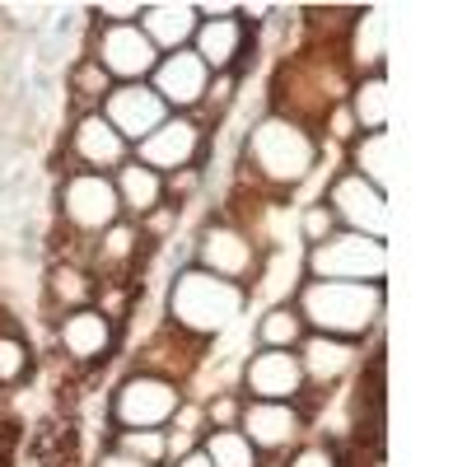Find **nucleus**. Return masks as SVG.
Here are the masks:
<instances>
[{
	"label": "nucleus",
	"instance_id": "1a4fd4ad",
	"mask_svg": "<svg viewBox=\"0 0 467 467\" xmlns=\"http://www.w3.org/2000/svg\"><path fill=\"white\" fill-rule=\"evenodd\" d=\"M80 52L103 66L112 85H140L160 66V52L150 47V37L136 24H89V37Z\"/></svg>",
	"mask_w": 467,
	"mask_h": 467
},
{
	"label": "nucleus",
	"instance_id": "c85d7f7f",
	"mask_svg": "<svg viewBox=\"0 0 467 467\" xmlns=\"http://www.w3.org/2000/svg\"><path fill=\"white\" fill-rule=\"evenodd\" d=\"M202 453L211 458V467H266V458L248 444L244 431H206Z\"/></svg>",
	"mask_w": 467,
	"mask_h": 467
},
{
	"label": "nucleus",
	"instance_id": "f257e3e1",
	"mask_svg": "<svg viewBox=\"0 0 467 467\" xmlns=\"http://www.w3.org/2000/svg\"><path fill=\"white\" fill-rule=\"evenodd\" d=\"M239 169H244V187H262L266 197H290V192L318 178L323 140H318V131L290 122V117L262 112L244 131Z\"/></svg>",
	"mask_w": 467,
	"mask_h": 467
},
{
	"label": "nucleus",
	"instance_id": "a211bd4d",
	"mask_svg": "<svg viewBox=\"0 0 467 467\" xmlns=\"http://www.w3.org/2000/svg\"><path fill=\"white\" fill-rule=\"evenodd\" d=\"M206 341H192L187 332H178L173 323H164L160 332H150L136 350V365L131 369H145V374H160V379H173V383H187L197 374V365L206 360Z\"/></svg>",
	"mask_w": 467,
	"mask_h": 467
},
{
	"label": "nucleus",
	"instance_id": "4c0bfd02",
	"mask_svg": "<svg viewBox=\"0 0 467 467\" xmlns=\"http://www.w3.org/2000/svg\"><path fill=\"white\" fill-rule=\"evenodd\" d=\"M94 467H145V462L131 458V453H122V449H112V444H103L99 458H94Z\"/></svg>",
	"mask_w": 467,
	"mask_h": 467
},
{
	"label": "nucleus",
	"instance_id": "6e6552de",
	"mask_svg": "<svg viewBox=\"0 0 467 467\" xmlns=\"http://www.w3.org/2000/svg\"><path fill=\"white\" fill-rule=\"evenodd\" d=\"M131 160L154 169L160 178L187 173V169H202L211 160V127L202 117H187V112H169V122L145 136L140 145H131Z\"/></svg>",
	"mask_w": 467,
	"mask_h": 467
},
{
	"label": "nucleus",
	"instance_id": "7ed1b4c3",
	"mask_svg": "<svg viewBox=\"0 0 467 467\" xmlns=\"http://www.w3.org/2000/svg\"><path fill=\"white\" fill-rule=\"evenodd\" d=\"M295 314L304 318L308 332L341 337V341H360L383 332L388 314V285H350V281H299L290 295Z\"/></svg>",
	"mask_w": 467,
	"mask_h": 467
},
{
	"label": "nucleus",
	"instance_id": "4be33fe9",
	"mask_svg": "<svg viewBox=\"0 0 467 467\" xmlns=\"http://www.w3.org/2000/svg\"><path fill=\"white\" fill-rule=\"evenodd\" d=\"M99 290V276L85 262H70V257H52L43 271V314H52V323L61 314H75V308H89Z\"/></svg>",
	"mask_w": 467,
	"mask_h": 467
},
{
	"label": "nucleus",
	"instance_id": "2eb2a0df",
	"mask_svg": "<svg viewBox=\"0 0 467 467\" xmlns=\"http://www.w3.org/2000/svg\"><path fill=\"white\" fill-rule=\"evenodd\" d=\"M308 398L327 393V388H341L350 374L365 365V346L360 341H341V337H323V332H304V341L295 346Z\"/></svg>",
	"mask_w": 467,
	"mask_h": 467
},
{
	"label": "nucleus",
	"instance_id": "9b49d317",
	"mask_svg": "<svg viewBox=\"0 0 467 467\" xmlns=\"http://www.w3.org/2000/svg\"><path fill=\"white\" fill-rule=\"evenodd\" d=\"M239 431L248 435V444L262 458H281V453H290L308 440V416H304L299 402H253V398H244Z\"/></svg>",
	"mask_w": 467,
	"mask_h": 467
},
{
	"label": "nucleus",
	"instance_id": "bb28decb",
	"mask_svg": "<svg viewBox=\"0 0 467 467\" xmlns=\"http://www.w3.org/2000/svg\"><path fill=\"white\" fill-rule=\"evenodd\" d=\"M304 318L295 314V304H266L262 308V318H257V346L262 350H295L304 341Z\"/></svg>",
	"mask_w": 467,
	"mask_h": 467
},
{
	"label": "nucleus",
	"instance_id": "79ce46f5",
	"mask_svg": "<svg viewBox=\"0 0 467 467\" xmlns=\"http://www.w3.org/2000/svg\"><path fill=\"white\" fill-rule=\"evenodd\" d=\"M33 467H43V462H33Z\"/></svg>",
	"mask_w": 467,
	"mask_h": 467
},
{
	"label": "nucleus",
	"instance_id": "6ab92c4d",
	"mask_svg": "<svg viewBox=\"0 0 467 467\" xmlns=\"http://www.w3.org/2000/svg\"><path fill=\"white\" fill-rule=\"evenodd\" d=\"M248 47H253V28L239 19V10L224 19H202L197 37H192V52L211 75H239Z\"/></svg>",
	"mask_w": 467,
	"mask_h": 467
},
{
	"label": "nucleus",
	"instance_id": "f704fd0d",
	"mask_svg": "<svg viewBox=\"0 0 467 467\" xmlns=\"http://www.w3.org/2000/svg\"><path fill=\"white\" fill-rule=\"evenodd\" d=\"M327 234H337V215H332L323 202H314V206H299V244H304V248L323 244Z\"/></svg>",
	"mask_w": 467,
	"mask_h": 467
},
{
	"label": "nucleus",
	"instance_id": "f8f14e48",
	"mask_svg": "<svg viewBox=\"0 0 467 467\" xmlns=\"http://www.w3.org/2000/svg\"><path fill=\"white\" fill-rule=\"evenodd\" d=\"M131 160V145L108 127L103 112H80L66 131V173H117Z\"/></svg>",
	"mask_w": 467,
	"mask_h": 467
},
{
	"label": "nucleus",
	"instance_id": "a19ab883",
	"mask_svg": "<svg viewBox=\"0 0 467 467\" xmlns=\"http://www.w3.org/2000/svg\"><path fill=\"white\" fill-rule=\"evenodd\" d=\"M0 467H10V462H5V458H0Z\"/></svg>",
	"mask_w": 467,
	"mask_h": 467
},
{
	"label": "nucleus",
	"instance_id": "412c9836",
	"mask_svg": "<svg viewBox=\"0 0 467 467\" xmlns=\"http://www.w3.org/2000/svg\"><path fill=\"white\" fill-rule=\"evenodd\" d=\"M140 253H145L140 224L136 220H117L112 229H103L99 239L89 244V271L99 281H136Z\"/></svg>",
	"mask_w": 467,
	"mask_h": 467
},
{
	"label": "nucleus",
	"instance_id": "cd10ccee",
	"mask_svg": "<svg viewBox=\"0 0 467 467\" xmlns=\"http://www.w3.org/2000/svg\"><path fill=\"white\" fill-rule=\"evenodd\" d=\"M108 89H112V80L103 75L99 61H89L85 52L70 61V70H66V99H75V108H80V112H99V103L108 99ZM80 112H75V117H80Z\"/></svg>",
	"mask_w": 467,
	"mask_h": 467
},
{
	"label": "nucleus",
	"instance_id": "c9c22d12",
	"mask_svg": "<svg viewBox=\"0 0 467 467\" xmlns=\"http://www.w3.org/2000/svg\"><path fill=\"white\" fill-rule=\"evenodd\" d=\"M140 5L145 0H99V5H89V24H136L140 19Z\"/></svg>",
	"mask_w": 467,
	"mask_h": 467
},
{
	"label": "nucleus",
	"instance_id": "473e14b6",
	"mask_svg": "<svg viewBox=\"0 0 467 467\" xmlns=\"http://www.w3.org/2000/svg\"><path fill=\"white\" fill-rule=\"evenodd\" d=\"M276 467H346V453L327 440H304L299 449H290Z\"/></svg>",
	"mask_w": 467,
	"mask_h": 467
},
{
	"label": "nucleus",
	"instance_id": "72a5a7b5",
	"mask_svg": "<svg viewBox=\"0 0 467 467\" xmlns=\"http://www.w3.org/2000/svg\"><path fill=\"white\" fill-rule=\"evenodd\" d=\"M234 89H239V75H211L206 99H202V108H197V117H202L206 127H211V122H220V117L234 108V99H239Z\"/></svg>",
	"mask_w": 467,
	"mask_h": 467
},
{
	"label": "nucleus",
	"instance_id": "c756f323",
	"mask_svg": "<svg viewBox=\"0 0 467 467\" xmlns=\"http://www.w3.org/2000/svg\"><path fill=\"white\" fill-rule=\"evenodd\" d=\"M33 365H37L33 341L19 327L0 332V393H5V388H24V379H33Z\"/></svg>",
	"mask_w": 467,
	"mask_h": 467
},
{
	"label": "nucleus",
	"instance_id": "0eeeda50",
	"mask_svg": "<svg viewBox=\"0 0 467 467\" xmlns=\"http://www.w3.org/2000/svg\"><path fill=\"white\" fill-rule=\"evenodd\" d=\"M192 266H202V271H211V276H220V281H234V285L253 290L257 276H262V266H266V253L253 244V234L244 224H234L229 215H220V220L202 224L197 248H192Z\"/></svg>",
	"mask_w": 467,
	"mask_h": 467
},
{
	"label": "nucleus",
	"instance_id": "a878e982",
	"mask_svg": "<svg viewBox=\"0 0 467 467\" xmlns=\"http://www.w3.org/2000/svg\"><path fill=\"white\" fill-rule=\"evenodd\" d=\"M356 178H365L374 192H383L388 197V187H393V140H388V131H374V136H356L346 145V164Z\"/></svg>",
	"mask_w": 467,
	"mask_h": 467
},
{
	"label": "nucleus",
	"instance_id": "423d86ee",
	"mask_svg": "<svg viewBox=\"0 0 467 467\" xmlns=\"http://www.w3.org/2000/svg\"><path fill=\"white\" fill-rule=\"evenodd\" d=\"M182 402H187L182 383L131 369L108 393V425L112 431H169Z\"/></svg>",
	"mask_w": 467,
	"mask_h": 467
},
{
	"label": "nucleus",
	"instance_id": "ddd939ff",
	"mask_svg": "<svg viewBox=\"0 0 467 467\" xmlns=\"http://www.w3.org/2000/svg\"><path fill=\"white\" fill-rule=\"evenodd\" d=\"M239 393L253 402H304L308 383L295 350H253L239 369Z\"/></svg>",
	"mask_w": 467,
	"mask_h": 467
},
{
	"label": "nucleus",
	"instance_id": "58836bf2",
	"mask_svg": "<svg viewBox=\"0 0 467 467\" xmlns=\"http://www.w3.org/2000/svg\"><path fill=\"white\" fill-rule=\"evenodd\" d=\"M169 467H211V458L202 453V449H192V453H182L178 462H169Z\"/></svg>",
	"mask_w": 467,
	"mask_h": 467
},
{
	"label": "nucleus",
	"instance_id": "4468645a",
	"mask_svg": "<svg viewBox=\"0 0 467 467\" xmlns=\"http://www.w3.org/2000/svg\"><path fill=\"white\" fill-rule=\"evenodd\" d=\"M57 350H61V360L75 365V369H99L112 360V350H117V323L103 318L99 308H75V314H61L57 318V332H52Z\"/></svg>",
	"mask_w": 467,
	"mask_h": 467
},
{
	"label": "nucleus",
	"instance_id": "20e7f679",
	"mask_svg": "<svg viewBox=\"0 0 467 467\" xmlns=\"http://www.w3.org/2000/svg\"><path fill=\"white\" fill-rule=\"evenodd\" d=\"M57 220H61V234L70 244H80V253L89 262V244L122 220L112 173H66L57 187Z\"/></svg>",
	"mask_w": 467,
	"mask_h": 467
},
{
	"label": "nucleus",
	"instance_id": "f3484780",
	"mask_svg": "<svg viewBox=\"0 0 467 467\" xmlns=\"http://www.w3.org/2000/svg\"><path fill=\"white\" fill-rule=\"evenodd\" d=\"M206 85H211V70L197 61V52H192V47L160 57V66L150 70V89L164 99L169 112L197 117V108H202V99H206Z\"/></svg>",
	"mask_w": 467,
	"mask_h": 467
},
{
	"label": "nucleus",
	"instance_id": "393cba45",
	"mask_svg": "<svg viewBox=\"0 0 467 467\" xmlns=\"http://www.w3.org/2000/svg\"><path fill=\"white\" fill-rule=\"evenodd\" d=\"M388 108H393V94H388V70L383 75H356V85L346 94V112L356 122L360 136L388 131Z\"/></svg>",
	"mask_w": 467,
	"mask_h": 467
},
{
	"label": "nucleus",
	"instance_id": "39448f33",
	"mask_svg": "<svg viewBox=\"0 0 467 467\" xmlns=\"http://www.w3.org/2000/svg\"><path fill=\"white\" fill-rule=\"evenodd\" d=\"M304 281H350V285H383L388 281V244L365 234L337 229L323 244L304 248L299 257Z\"/></svg>",
	"mask_w": 467,
	"mask_h": 467
},
{
	"label": "nucleus",
	"instance_id": "7c9ffc66",
	"mask_svg": "<svg viewBox=\"0 0 467 467\" xmlns=\"http://www.w3.org/2000/svg\"><path fill=\"white\" fill-rule=\"evenodd\" d=\"M108 444L122 449V453H131V458H140L145 467H164V458H169L164 431H112Z\"/></svg>",
	"mask_w": 467,
	"mask_h": 467
},
{
	"label": "nucleus",
	"instance_id": "b1692460",
	"mask_svg": "<svg viewBox=\"0 0 467 467\" xmlns=\"http://www.w3.org/2000/svg\"><path fill=\"white\" fill-rule=\"evenodd\" d=\"M112 187H117V202H122V220L140 224L145 215H154L164 206V178L145 164H136V160H127L112 173Z\"/></svg>",
	"mask_w": 467,
	"mask_h": 467
},
{
	"label": "nucleus",
	"instance_id": "ea45409f",
	"mask_svg": "<svg viewBox=\"0 0 467 467\" xmlns=\"http://www.w3.org/2000/svg\"><path fill=\"white\" fill-rule=\"evenodd\" d=\"M15 435H19V431H15V425H10L5 416H0V458H5V449L15 444Z\"/></svg>",
	"mask_w": 467,
	"mask_h": 467
},
{
	"label": "nucleus",
	"instance_id": "2f4dec72",
	"mask_svg": "<svg viewBox=\"0 0 467 467\" xmlns=\"http://www.w3.org/2000/svg\"><path fill=\"white\" fill-rule=\"evenodd\" d=\"M239 411H244V393H239V388H224V393H211L202 402L206 431H239Z\"/></svg>",
	"mask_w": 467,
	"mask_h": 467
},
{
	"label": "nucleus",
	"instance_id": "aec40b11",
	"mask_svg": "<svg viewBox=\"0 0 467 467\" xmlns=\"http://www.w3.org/2000/svg\"><path fill=\"white\" fill-rule=\"evenodd\" d=\"M197 24H202V15H197V5H192V0H145L140 19H136V28L150 37V47L160 52V57L192 47Z\"/></svg>",
	"mask_w": 467,
	"mask_h": 467
},
{
	"label": "nucleus",
	"instance_id": "5701e85b",
	"mask_svg": "<svg viewBox=\"0 0 467 467\" xmlns=\"http://www.w3.org/2000/svg\"><path fill=\"white\" fill-rule=\"evenodd\" d=\"M383 37H388V19L383 10H356V19H350V33H346V66L350 75H383L388 66V47H383Z\"/></svg>",
	"mask_w": 467,
	"mask_h": 467
},
{
	"label": "nucleus",
	"instance_id": "e433bc0d",
	"mask_svg": "<svg viewBox=\"0 0 467 467\" xmlns=\"http://www.w3.org/2000/svg\"><path fill=\"white\" fill-rule=\"evenodd\" d=\"M164 449H169V458H164V467H169V462H178L182 453L202 449V431H182V425H169V431H164Z\"/></svg>",
	"mask_w": 467,
	"mask_h": 467
},
{
	"label": "nucleus",
	"instance_id": "f03ea898",
	"mask_svg": "<svg viewBox=\"0 0 467 467\" xmlns=\"http://www.w3.org/2000/svg\"><path fill=\"white\" fill-rule=\"evenodd\" d=\"M253 295L234 281H220L202 266H178L169 281V299H164V323H173L178 332H187L192 341H215L224 332L239 327V318L248 314Z\"/></svg>",
	"mask_w": 467,
	"mask_h": 467
},
{
	"label": "nucleus",
	"instance_id": "9d476101",
	"mask_svg": "<svg viewBox=\"0 0 467 467\" xmlns=\"http://www.w3.org/2000/svg\"><path fill=\"white\" fill-rule=\"evenodd\" d=\"M318 202L337 215V229H350V234H365V239L388 244V197L374 192L365 178H356L350 169H337L327 178V192Z\"/></svg>",
	"mask_w": 467,
	"mask_h": 467
},
{
	"label": "nucleus",
	"instance_id": "dca6fc26",
	"mask_svg": "<svg viewBox=\"0 0 467 467\" xmlns=\"http://www.w3.org/2000/svg\"><path fill=\"white\" fill-rule=\"evenodd\" d=\"M99 112L108 117V127L122 136L127 145H140L145 136H154L169 122V108H164L160 94L150 89V80H140V85H112L108 99L99 103Z\"/></svg>",
	"mask_w": 467,
	"mask_h": 467
}]
</instances>
